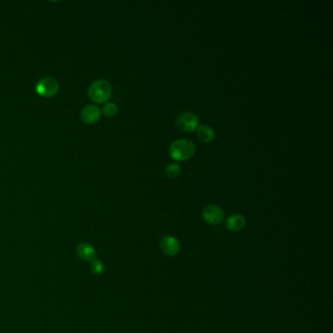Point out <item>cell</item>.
Returning <instances> with one entry per match:
<instances>
[{"label": "cell", "instance_id": "obj_12", "mask_svg": "<svg viewBox=\"0 0 333 333\" xmlns=\"http://www.w3.org/2000/svg\"><path fill=\"white\" fill-rule=\"evenodd\" d=\"M118 112V107L114 103H107L102 110V113H104L107 117H112L116 115Z\"/></svg>", "mask_w": 333, "mask_h": 333}, {"label": "cell", "instance_id": "obj_2", "mask_svg": "<svg viewBox=\"0 0 333 333\" xmlns=\"http://www.w3.org/2000/svg\"><path fill=\"white\" fill-rule=\"evenodd\" d=\"M112 93L111 83L105 79L95 80L88 88L90 100L96 104H105L110 100Z\"/></svg>", "mask_w": 333, "mask_h": 333}, {"label": "cell", "instance_id": "obj_8", "mask_svg": "<svg viewBox=\"0 0 333 333\" xmlns=\"http://www.w3.org/2000/svg\"><path fill=\"white\" fill-rule=\"evenodd\" d=\"M78 254L82 260L86 261V262H93L95 260H97V252L95 250V248L91 245H89L87 243H82L78 246Z\"/></svg>", "mask_w": 333, "mask_h": 333}, {"label": "cell", "instance_id": "obj_7", "mask_svg": "<svg viewBox=\"0 0 333 333\" xmlns=\"http://www.w3.org/2000/svg\"><path fill=\"white\" fill-rule=\"evenodd\" d=\"M160 248L164 254L175 256L180 251V243L173 235H165L160 241Z\"/></svg>", "mask_w": 333, "mask_h": 333}, {"label": "cell", "instance_id": "obj_13", "mask_svg": "<svg viewBox=\"0 0 333 333\" xmlns=\"http://www.w3.org/2000/svg\"><path fill=\"white\" fill-rule=\"evenodd\" d=\"M104 270H105V266L99 260H95L91 263V271L93 274L101 275L102 273H104Z\"/></svg>", "mask_w": 333, "mask_h": 333}, {"label": "cell", "instance_id": "obj_1", "mask_svg": "<svg viewBox=\"0 0 333 333\" xmlns=\"http://www.w3.org/2000/svg\"><path fill=\"white\" fill-rule=\"evenodd\" d=\"M196 153V145L189 139H177L169 147V155L176 161H186Z\"/></svg>", "mask_w": 333, "mask_h": 333}, {"label": "cell", "instance_id": "obj_6", "mask_svg": "<svg viewBox=\"0 0 333 333\" xmlns=\"http://www.w3.org/2000/svg\"><path fill=\"white\" fill-rule=\"evenodd\" d=\"M102 111L95 105L85 106L80 111V120L84 124L93 125L96 124L101 120Z\"/></svg>", "mask_w": 333, "mask_h": 333}, {"label": "cell", "instance_id": "obj_11", "mask_svg": "<svg viewBox=\"0 0 333 333\" xmlns=\"http://www.w3.org/2000/svg\"><path fill=\"white\" fill-rule=\"evenodd\" d=\"M181 171H182V167L178 162L168 163L165 167V170H164L167 177L171 178V179L177 178L180 175Z\"/></svg>", "mask_w": 333, "mask_h": 333}, {"label": "cell", "instance_id": "obj_5", "mask_svg": "<svg viewBox=\"0 0 333 333\" xmlns=\"http://www.w3.org/2000/svg\"><path fill=\"white\" fill-rule=\"evenodd\" d=\"M201 214L203 219L211 225H220L225 219V212L220 206L215 204L206 205Z\"/></svg>", "mask_w": 333, "mask_h": 333}, {"label": "cell", "instance_id": "obj_4", "mask_svg": "<svg viewBox=\"0 0 333 333\" xmlns=\"http://www.w3.org/2000/svg\"><path fill=\"white\" fill-rule=\"evenodd\" d=\"M58 90L59 83L56 79L52 78H42L35 85L36 93L45 98H51L55 96L58 93Z\"/></svg>", "mask_w": 333, "mask_h": 333}, {"label": "cell", "instance_id": "obj_3", "mask_svg": "<svg viewBox=\"0 0 333 333\" xmlns=\"http://www.w3.org/2000/svg\"><path fill=\"white\" fill-rule=\"evenodd\" d=\"M176 125L184 132H193L200 126V117L192 111H183L176 117Z\"/></svg>", "mask_w": 333, "mask_h": 333}, {"label": "cell", "instance_id": "obj_10", "mask_svg": "<svg viewBox=\"0 0 333 333\" xmlns=\"http://www.w3.org/2000/svg\"><path fill=\"white\" fill-rule=\"evenodd\" d=\"M197 135L200 141L203 143H211L216 137L214 129L206 124H202L198 127Z\"/></svg>", "mask_w": 333, "mask_h": 333}, {"label": "cell", "instance_id": "obj_9", "mask_svg": "<svg viewBox=\"0 0 333 333\" xmlns=\"http://www.w3.org/2000/svg\"><path fill=\"white\" fill-rule=\"evenodd\" d=\"M245 218L241 214H233L228 217L226 221L227 229L233 232H239L243 230L245 226Z\"/></svg>", "mask_w": 333, "mask_h": 333}]
</instances>
